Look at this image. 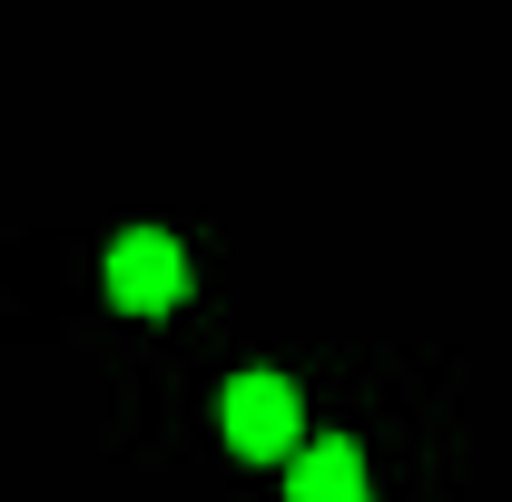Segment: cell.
Instances as JSON below:
<instances>
[{"instance_id":"6da1fadb","label":"cell","mask_w":512,"mask_h":502,"mask_svg":"<svg viewBox=\"0 0 512 502\" xmlns=\"http://www.w3.org/2000/svg\"><path fill=\"white\" fill-rule=\"evenodd\" d=\"M109 296L128 315H158L188 296V247L178 237H158V227H128L119 247H109Z\"/></svg>"},{"instance_id":"7a4b0ae2","label":"cell","mask_w":512,"mask_h":502,"mask_svg":"<svg viewBox=\"0 0 512 502\" xmlns=\"http://www.w3.org/2000/svg\"><path fill=\"white\" fill-rule=\"evenodd\" d=\"M227 443L247 463H296V384L286 375H237L227 384Z\"/></svg>"},{"instance_id":"3957f363","label":"cell","mask_w":512,"mask_h":502,"mask_svg":"<svg viewBox=\"0 0 512 502\" xmlns=\"http://www.w3.org/2000/svg\"><path fill=\"white\" fill-rule=\"evenodd\" d=\"M286 502H365V453L335 443H296V473H286Z\"/></svg>"}]
</instances>
